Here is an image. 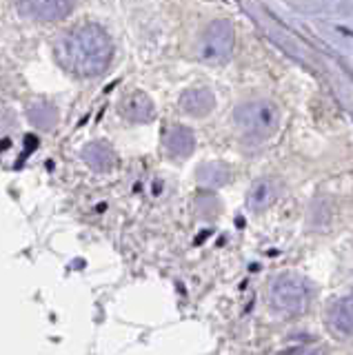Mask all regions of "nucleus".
<instances>
[{
	"label": "nucleus",
	"mask_w": 353,
	"mask_h": 355,
	"mask_svg": "<svg viewBox=\"0 0 353 355\" xmlns=\"http://www.w3.org/2000/svg\"><path fill=\"white\" fill-rule=\"evenodd\" d=\"M164 149H167L175 158H187L196 149V136L189 127L173 125L164 131Z\"/></svg>",
	"instance_id": "obj_9"
},
{
	"label": "nucleus",
	"mask_w": 353,
	"mask_h": 355,
	"mask_svg": "<svg viewBox=\"0 0 353 355\" xmlns=\"http://www.w3.org/2000/svg\"><path fill=\"white\" fill-rule=\"evenodd\" d=\"M229 175L231 171L225 162H207L198 166V171H196L198 182L205 187H223L229 180Z\"/></svg>",
	"instance_id": "obj_12"
},
{
	"label": "nucleus",
	"mask_w": 353,
	"mask_h": 355,
	"mask_svg": "<svg viewBox=\"0 0 353 355\" xmlns=\"http://www.w3.org/2000/svg\"><path fill=\"white\" fill-rule=\"evenodd\" d=\"M180 107L193 118H205L216 107V96L209 87H191L180 94Z\"/></svg>",
	"instance_id": "obj_7"
},
{
	"label": "nucleus",
	"mask_w": 353,
	"mask_h": 355,
	"mask_svg": "<svg viewBox=\"0 0 353 355\" xmlns=\"http://www.w3.org/2000/svg\"><path fill=\"white\" fill-rule=\"evenodd\" d=\"M29 118L34 120L38 127L51 129L53 125H56V120H58V111L49 103H34L29 107Z\"/></svg>",
	"instance_id": "obj_13"
},
{
	"label": "nucleus",
	"mask_w": 353,
	"mask_h": 355,
	"mask_svg": "<svg viewBox=\"0 0 353 355\" xmlns=\"http://www.w3.org/2000/svg\"><path fill=\"white\" fill-rule=\"evenodd\" d=\"M83 158L94 171H109L116 164V153L107 142L87 144V147L83 149Z\"/></svg>",
	"instance_id": "obj_11"
},
{
	"label": "nucleus",
	"mask_w": 353,
	"mask_h": 355,
	"mask_svg": "<svg viewBox=\"0 0 353 355\" xmlns=\"http://www.w3.org/2000/svg\"><path fill=\"white\" fill-rule=\"evenodd\" d=\"M236 51V29L229 20H214L196 44V58L207 64H225Z\"/></svg>",
	"instance_id": "obj_4"
},
{
	"label": "nucleus",
	"mask_w": 353,
	"mask_h": 355,
	"mask_svg": "<svg viewBox=\"0 0 353 355\" xmlns=\"http://www.w3.org/2000/svg\"><path fill=\"white\" fill-rule=\"evenodd\" d=\"M278 193H280V187L273 178H260V180H256L249 187L247 207L251 211H256V214H262V211H267L275 202Z\"/></svg>",
	"instance_id": "obj_8"
},
{
	"label": "nucleus",
	"mask_w": 353,
	"mask_h": 355,
	"mask_svg": "<svg viewBox=\"0 0 353 355\" xmlns=\"http://www.w3.org/2000/svg\"><path fill=\"white\" fill-rule=\"evenodd\" d=\"M56 58L74 76H101L114 58L109 33L98 25H80L64 31L56 40Z\"/></svg>",
	"instance_id": "obj_1"
},
{
	"label": "nucleus",
	"mask_w": 353,
	"mask_h": 355,
	"mask_svg": "<svg viewBox=\"0 0 353 355\" xmlns=\"http://www.w3.org/2000/svg\"><path fill=\"white\" fill-rule=\"evenodd\" d=\"M120 111H123V116L131 122H136V125H142V122H149L153 120V116H156V109H153V103L151 98L145 96V94H131L123 100V107H120Z\"/></svg>",
	"instance_id": "obj_10"
},
{
	"label": "nucleus",
	"mask_w": 353,
	"mask_h": 355,
	"mask_svg": "<svg viewBox=\"0 0 353 355\" xmlns=\"http://www.w3.org/2000/svg\"><path fill=\"white\" fill-rule=\"evenodd\" d=\"M231 120L245 136L267 140L280 127V109L271 100H251V103L240 105Z\"/></svg>",
	"instance_id": "obj_2"
},
{
	"label": "nucleus",
	"mask_w": 353,
	"mask_h": 355,
	"mask_svg": "<svg viewBox=\"0 0 353 355\" xmlns=\"http://www.w3.org/2000/svg\"><path fill=\"white\" fill-rule=\"evenodd\" d=\"M18 11L23 16L36 20H62L74 11V3H60V0H34V3H18Z\"/></svg>",
	"instance_id": "obj_6"
},
{
	"label": "nucleus",
	"mask_w": 353,
	"mask_h": 355,
	"mask_svg": "<svg viewBox=\"0 0 353 355\" xmlns=\"http://www.w3.org/2000/svg\"><path fill=\"white\" fill-rule=\"evenodd\" d=\"M327 324L338 338H353V291L331 304Z\"/></svg>",
	"instance_id": "obj_5"
},
{
	"label": "nucleus",
	"mask_w": 353,
	"mask_h": 355,
	"mask_svg": "<svg viewBox=\"0 0 353 355\" xmlns=\"http://www.w3.org/2000/svg\"><path fill=\"white\" fill-rule=\"evenodd\" d=\"M313 300V286L298 273H282L269 288V302L280 313H302Z\"/></svg>",
	"instance_id": "obj_3"
}]
</instances>
